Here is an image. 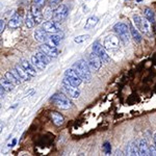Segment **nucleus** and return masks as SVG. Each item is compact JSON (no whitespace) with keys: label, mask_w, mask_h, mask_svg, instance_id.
<instances>
[{"label":"nucleus","mask_w":156,"mask_h":156,"mask_svg":"<svg viewBox=\"0 0 156 156\" xmlns=\"http://www.w3.org/2000/svg\"><path fill=\"white\" fill-rule=\"evenodd\" d=\"M88 38H90V36H88V34L78 36H75V38H74V42H75V43H77V44H81V43H83V42H86Z\"/></svg>","instance_id":"29"},{"label":"nucleus","mask_w":156,"mask_h":156,"mask_svg":"<svg viewBox=\"0 0 156 156\" xmlns=\"http://www.w3.org/2000/svg\"><path fill=\"white\" fill-rule=\"evenodd\" d=\"M62 91L65 92L69 97H71V98L77 99L78 97L80 96V91L78 88H76V86H73L66 76L62 79Z\"/></svg>","instance_id":"5"},{"label":"nucleus","mask_w":156,"mask_h":156,"mask_svg":"<svg viewBox=\"0 0 156 156\" xmlns=\"http://www.w3.org/2000/svg\"><path fill=\"white\" fill-rule=\"evenodd\" d=\"M31 62H32V65L38 69V70H44L45 68H46V65H45L44 62H42L40 60L39 57L36 56V55H34V56H31Z\"/></svg>","instance_id":"23"},{"label":"nucleus","mask_w":156,"mask_h":156,"mask_svg":"<svg viewBox=\"0 0 156 156\" xmlns=\"http://www.w3.org/2000/svg\"><path fill=\"white\" fill-rule=\"evenodd\" d=\"M20 62H21V65H22V67H23L31 76H36V67L32 65V62H27V60H25V58H21Z\"/></svg>","instance_id":"15"},{"label":"nucleus","mask_w":156,"mask_h":156,"mask_svg":"<svg viewBox=\"0 0 156 156\" xmlns=\"http://www.w3.org/2000/svg\"><path fill=\"white\" fill-rule=\"evenodd\" d=\"M114 30L116 31L119 36L120 40L123 42V43H128L129 42V31L130 28L128 27L125 23H122V22H119L116 25L114 26Z\"/></svg>","instance_id":"4"},{"label":"nucleus","mask_w":156,"mask_h":156,"mask_svg":"<svg viewBox=\"0 0 156 156\" xmlns=\"http://www.w3.org/2000/svg\"><path fill=\"white\" fill-rule=\"evenodd\" d=\"M53 14H54V10H52L51 6H48V8H45L44 12V18L45 19H50L53 17Z\"/></svg>","instance_id":"30"},{"label":"nucleus","mask_w":156,"mask_h":156,"mask_svg":"<svg viewBox=\"0 0 156 156\" xmlns=\"http://www.w3.org/2000/svg\"><path fill=\"white\" fill-rule=\"evenodd\" d=\"M40 50L50 57H57L58 54H60V51H58L56 47H52L50 45L46 44V43H44V44H42L40 46Z\"/></svg>","instance_id":"11"},{"label":"nucleus","mask_w":156,"mask_h":156,"mask_svg":"<svg viewBox=\"0 0 156 156\" xmlns=\"http://www.w3.org/2000/svg\"><path fill=\"white\" fill-rule=\"evenodd\" d=\"M42 8H40V6H38L36 4H34L31 5V13H32V15H34V19H36V25L38 24H41L42 21H43V19H44V15H43V13H42Z\"/></svg>","instance_id":"13"},{"label":"nucleus","mask_w":156,"mask_h":156,"mask_svg":"<svg viewBox=\"0 0 156 156\" xmlns=\"http://www.w3.org/2000/svg\"><path fill=\"white\" fill-rule=\"evenodd\" d=\"M4 28H5V23H4V21L1 20V21H0V32H1V34H2V32H3Z\"/></svg>","instance_id":"36"},{"label":"nucleus","mask_w":156,"mask_h":156,"mask_svg":"<svg viewBox=\"0 0 156 156\" xmlns=\"http://www.w3.org/2000/svg\"><path fill=\"white\" fill-rule=\"evenodd\" d=\"M119 45H120V41H119V38L117 36H114V34H108V36L104 39V47H105V49L106 50H114L119 48Z\"/></svg>","instance_id":"7"},{"label":"nucleus","mask_w":156,"mask_h":156,"mask_svg":"<svg viewBox=\"0 0 156 156\" xmlns=\"http://www.w3.org/2000/svg\"><path fill=\"white\" fill-rule=\"evenodd\" d=\"M133 23H134L135 27L138 29H140L144 34H151V25H150L151 22L147 18L144 19L140 16L134 15L133 16Z\"/></svg>","instance_id":"2"},{"label":"nucleus","mask_w":156,"mask_h":156,"mask_svg":"<svg viewBox=\"0 0 156 156\" xmlns=\"http://www.w3.org/2000/svg\"><path fill=\"white\" fill-rule=\"evenodd\" d=\"M73 69L76 71V72L79 74L81 78H82L83 81H86V82H90L92 79L91 75V71H90V68H88V62L86 60H80L76 62L74 65H73Z\"/></svg>","instance_id":"1"},{"label":"nucleus","mask_w":156,"mask_h":156,"mask_svg":"<svg viewBox=\"0 0 156 156\" xmlns=\"http://www.w3.org/2000/svg\"><path fill=\"white\" fill-rule=\"evenodd\" d=\"M98 17H96V16H92V17H90V18L86 20V25H84V29H92L94 28L95 26L97 25V23H98Z\"/></svg>","instance_id":"22"},{"label":"nucleus","mask_w":156,"mask_h":156,"mask_svg":"<svg viewBox=\"0 0 156 156\" xmlns=\"http://www.w3.org/2000/svg\"><path fill=\"white\" fill-rule=\"evenodd\" d=\"M50 117H51L52 119V122L54 123V125H56V126H62V125L64 124V122H65L62 114H60V112H50Z\"/></svg>","instance_id":"20"},{"label":"nucleus","mask_w":156,"mask_h":156,"mask_svg":"<svg viewBox=\"0 0 156 156\" xmlns=\"http://www.w3.org/2000/svg\"><path fill=\"white\" fill-rule=\"evenodd\" d=\"M45 2H46L45 0H34V4H36L40 8H44Z\"/></svg>","instance_id":"33"},{"label":"nucleus","mask_w":156,"mask_h":156,"mask_svg":"<svg viewBox=\"0 0 156 156\" xmlns=\"http://www.w3.org/2000/svg\"><path fill=\"white\" fill-rule=\"evenodd\" d=\"M103 152L105 155H110V153H112V146L108 142H105L103 144Z\"/></svg>","instance_id":"31"},{"label":"nucleus","mask_w":156,"mask_h":156,"mask_svg":"<svg viewBox=\"0 0 156 156\" xmlns=\"http://www.w3.org/2000/svg\"><path fill=\"white\" fill-rule=\"evenodd\" d=\"M127 153L128 155H140L138 151V142L131 140L127 145Z\"/></svg>","instance_id":"14"},{"label":"nucleus","mask_w":156,"mask_h":156,"mask_svg":"<svg viewBox=\"0 0 156 156\" xmlns=\"http://www.w3.org/2000/svg\"><path fill=\"white\" fill-rule=\"evenodd\" d=\"M68 14H69V8H67V5L60 4V6H57L54 10V14H53V19L57 22H62L67 18Z\"/></svg>","instance_id":"8"},{"label":"nucleus","mask_w":156,"mask_h":156,"mask_svg":"<svg viewBox=\"0 0 156 156\" xmlns=\"http://www.w3.org/2000/svg\"><path fill=\"white\" fill-rule=\"evenodd\" d=\"M15 68H16V70L18 71V73H19V75L21 76V79L22 80H24V81H28V80H30V78L32 77V76L29 74L27 71L24 69L23 67H22V65H16L15 66Z\"/></svg>","instance_id":"19"},{"label":"nucleus","mask_w":156,"mask_h":156,"mask_svg":"<svg viewBox=\"0 0 156 156\" xmlns=\"http://www.w3.org/2000/svg\"><path fill=\"white\" fill-rule=\"evenodd\" d=\"M144 14H145L146 18L148 19L151 23H154V21H155V14H154V12L152 10V8H146L145 10H144Z\"/></svg>","instance_id":"27"},{"label":"nucleus","mask_w":156,"mask_h":156,"mask_svg":"<svg viewBox=\"0 0 156 156\" xmlns=\"http://www.w3.org/2000/svg\"><path fill=\"white\" fill-rule=\"evenodd\" d=\"M154 143H155V146H156V133L154 134Z\"/></svg>","instance_id":"37"},{"label":"nucleus","mask_w":156,"mask_h":156,"mask_svg":"<svg viewBox=\"0 0 156 156\" xmlns=\"http://www.w3.org/2000/svg\"><path fill=\"white\" fill-rule=\"evenodd\" d=\"M14 84L13 82H10L8 79L4 77V79H1V88H3L6 92H10V91H13L14 90Z\"/></svg>","instance_id":"26"},{"label":"nucleus","mask_w":156,"mask_h":156,"mask_svg":"<svg viewBox=\"0 0 156 156\" xmlns=\"http://www.w3.org/2000/svg\"><path fill=\"white\" fill-rule=\"evenodd\" d=\"M36 55L38 57H39L40 60H41L42 62H44V64H45L46 66L49 65V64H50V56H48L47 54H45V53H44L43 51H41V50H40V51L36 52Z\"/></svg>","instance_id":"28"},{"label":"nucleus","mask_w":156,"mask_h":156,"mask_svg":"<svg viewBox=\"0 0 156 156\" xmlns=\"http://www.w3.org/2000/svg\"><path fill=\"white\" fill-rule=\"evenodd\" d=\"M21 24H22V18L19 15H17V14L14 15L10 19V21H8V27L12 29L18 28V27L21 26Z\"/></svg>","instance_id":"17"},{"label":"nucleus","mask_w":156,"mask_h":156,"mask_svg":"<svg viewBox=\"0 0 156 156\" xmlns=\"http://www.w3.org/2000/svg\"><path fill=\"white\" fill-rule=\"evenodd\" d=\"M51 102L54 103L56 106H58L62 109H70L72 107V102L69 100L66 96H64L62 94L56 93L51 97Z\"/></svg>","instance_id":"3"},{"label":"nucleus","mask_w":156,"mask_h":156,"mask_svg":"<svg viewBox=\"0 0 156 156\" xmlns=\"http://www.w3.org/2000/svg\"><path fill=\"white\" fill-rule=\"evenodd\" d=\"M25 24L28 28H34V26L36 25V19H34V15L31 13V10L30 12H27V15H26V18H25Z\"/></svg>","instance_id":"21"},{"label":"nucleus","mask_w":156,"mask_h":156,"mask_svg":"<svg viewBox=\"0 0 156 156\" xmlns=\"http://www.w3.org/2000/svg\"><path fill=\"white\" fill-rule=\"evenodd\" d=\"M88 64H90V66L92 67V69L98 71L99 69L101 68L102 60H101V58L93 51L92 53H90V55H88Z\"/></svg>","instance_id":"12"},{"label":"nucleus","mask_w":156,"mask_h":156,"mask_svg":"<svg viewBox=\"0 0 156 156\" xmlns=\"http://www.w3.org/2000/svg\"><path fill=\"white\" fill-rule=\"evenodd\" d=\"M138 151H140V155H150V150H149L148 144H147L146 140H144V138L138 140Z\"/></svg>","instance_id":"18"},{"label":"nucleus","mask_w":156,"mask_h":156,"mask_svg":"<svg viewBox=\"0 0 156 156\" xmlns=\"http://www.w3.org/2000/svg\"><path fill=\"white\" fill-rule=\"evenodd\" d=\"M49 38L51 40H53L54 42H56V43H58L60 44V42L62 41V34H50V36H49Z\"/></svg>","instance_id":"32"},{"label":"nucleus","mask_w":156,"mask_h":156,"mask_svg":"<svg viewBox=\"0 0 156 156\" xmlns=\"http://www.w3.org/2000/svg\"><path fill=\"white\" fill-rule=\"evenodd\" d=\"M65 76L70 80V82L72 83L74 86H80V83L82 82V78L79 76L77 72H76L74 69H68L65 72Z\"/></svg>","instance_id":"9"},{"label":"nucleus","mask_w":156,"mask_h":156,"mask_svg":"<svg viewBox=\"0 0 156 156\" xmlns=\"http://www.w3.org/2000/svg\"><path fill=\"white\" fill-rule=\"evenodd\" d=\"M149 150H150V155H156V146H150Z\"/></svg>","instance_id":"34"},{"label":"nucleus","mask_w":156,"mask_h":156,"mask_svg":"<svg viewBox=\"0 0 156 156\" xmlns=\"http://www.w3.org/2000/svg\"><path fill=\"white\" fill-rule=\"evenodd\" d=\"M60 0H49V4H50V6H54V5H56V4H58L60 3Z\"/></svg>","instance_id":"35"},{"label":"nucleus","mask_w":156,"mask_h":156,"mask_svg":"<svg viewBox=\"0 0 156 156\" xmlns=\"http://www.w3.org/2000/svg\"><path fill=\"white\" fill-rule=\"evenodd\" d=\"M48 32H47L46 30H44L43 28L41 29H38V30H36V32H34V39L36 40L38 42H40V43H46L47 40H48Z\"/></svg>","instance_id":"16"},{"label":"nucleus","mask_w":156,"mask_h":156,"mask_svg":"<svg viewBox=\"0 0 156 156\" xmlns=\"http://www.w3.org/2000/svg\"><path fill=\"white\" fill-rule=\"evenodd\" d=\"M42 28L46 30L48 34H56L60 30V22L57 21H47L42 24Z\"/></svg>","instance_id":"10"},{"label":"nucleus","mask_w":156,"mask_h":156,"mask_svg":"<svg viewBox=\"0 0 156 156\" xmlns=\"http://www.w3.org/2000/svg\"><path fill=\"white\" fill-rule=\"evenodd\" d=\"M93 51L101 58L102 62H105V64H106V62H109V55L107 54L105 47L102 46L98 41L95 42L93 44Z\"/></svg>","instance_id":"6"},{"label":"nucleus","mask_w":156,"mask_h":156,"mask_svg":"<svg viewBox=\"0 0 156 156\" xmlns=\"http://www.w3.org/2000/svg\"><path fill=\"white\" fill-rule=\"evenodd\" d=\"M129 28H130V32H131V36H132L133 40H134L136 43H140L142 40H143V38H142V36H140V34L138 32V29L135 28L132 24H130Z\"/></svg>","instance_id":"24"},{"label":"nucleus","mask_w":156,"mask_h":156,"mask_svg":"<svg viewBox=\"0 0 156 156\" xmlns=\"http://www.w3.org/2000/svg\"><path fill=\"white\" fill-rule=\"evenodd\" d=\"M4 77L6 78V79H8L10 82H13L14 84H20L21 81H22V80H20V79H19V78L17 77V76H16L12 71H8V72L5 73Z\"/></svg>","instance_id":"25"}]
</instances>
